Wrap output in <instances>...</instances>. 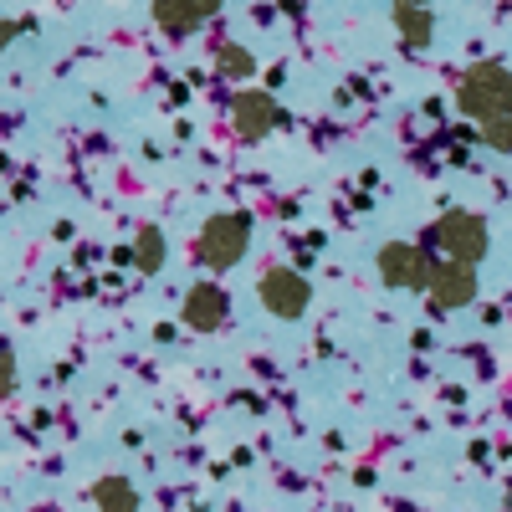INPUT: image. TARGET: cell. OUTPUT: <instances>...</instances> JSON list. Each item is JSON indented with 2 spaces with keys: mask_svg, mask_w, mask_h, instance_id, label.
Wrapping results in <instances>:
<instances>
[{
  "mask_svg": "<svg viewBox=\"0 0 512 512\" xmlns=\"http://www.w3.org/2000/svg\"><path fill=\"white\" fill-rule=\"evenodd\" d=\"M216 72L231 77V82H241V77L256 72V57L246 47H236V41H221V47H216Z\"/></svg>",
  "mask_w": 512,
  "mask_h": 512,
  "instance_id": "cell-13",
  "label": "cell"
},
{
  "mask_svg": "<svg viewBox=\"0 0 512 512\" xmlns=\"http://www.w3.org/2000/svg\"><path fill=\"white\" fill-rule=\"evenodd\" d=\"M400 6H425V0H400Z\"/></svg>",
  "mask_w": 512,
  "mask_h": 512,
  "instance_id": "cell-17",
  "label": "cell"
},
{
  "mask_svg": "<svg viewBox=\"0 0 512 512\" xmlns=\"http://www.w3.org/2000/svg\"><path fill=\"white\" fill-rule=\"evenodd\" d=\"M226 313H231V297H226V287H216V282H195V287L185 292V308H180L185 328H195V333H216V328L226 323Z\"/></svg>",
  "mask_w": 512,
  "mask_h": 512,
  "instance_id": "cell-7",
  "label": "cell"
},
{
  "mask_svg": "<svg viewBox=\"0 0 512 512\" xmlns=\"http://www.w3.org/2000/svg\"><path fill=\"white\" fill-rule=\"evenodd\" d=\"M262 308L272 313V318H303L308 313V297H313V287H308V277L303 272H292V267H272V272H262Z\"/></svg>",
  "mask_w": 512,
  "mask_h": 512,
  "instance_id": "cell-4",
  "label": "cell"
},
{
  "mask_svg": "<svg viewBox=\"0 0 512 512\" xmlns=\"http://www.w3.org/2000/svg\"><path fill=\"white\" fill-rule=\"evenodd\" d=\"M164 231L159 226H139V241H134V267L139 272H159L164 267Z\"/></svg>",
  "mask_w": 512,
  "mask_h": 512,
  "instance_id": "cell-12",
  "label": "cell"
},
{
  "mask_svg": "<svg viewBox=\"0 0 512 512\" xmlns=\"http://www.w3.org/2000/svg\"><path fill=\"white\" fill-rule=\"evenodd\" d=\"M456 108L466 118H477L482 128L497 123V118H512V72L502 62H482L461 77V88H456Z\"/></svg>",
  "mask_w": 512,
  "mask_h": 512,
  "instance_id": "cell-1",
  "label": "cell"
},
{
  "mask_svg": "<svg viewBox=\"0 0 512 512\" xmlns=\"http://www.w3.org/2000/svg\"><path fill=\"white\" fill-rule=\"evenodd\" d=\"M379 277L390 282V287H431L436 277V262L425 256V246H410V241H390L379 251Z\"/></svg>",
  "mask_w": 512,
  "mask_h": 512,
  "instance_id": "cell-5",
  "label": "cell"
},
{
  "mask_svg": "<svg viewBox=\"0 0 512 512\" xmlns=\"http://www.w3.org/2000/svg\"><path fill=\"white\" fill-rule=\"evenodd\" d=\"M477 297V267L466 262H441L431 277V313H456Z\"/></svg>",
  "mask_w": 512,
  "mask_h": 512,
  "instance_id": "cell-6",
  "label": "cell"
},
{
  "mask_svg": "<svg viewBox=\"0 0 512 512\" xmlns=\"http://www.w3.org/2000/svg\"><path fill=\"white\" fill-rule=\"evenodd\" d=\"M431 241L451 256V262L477 267L482 256H487V221L472 216V210H451V216H441V221L431 226Z\"/></svg>",
  "mask_w": 512,
  "mask_h": 512,
  "instance_id": "cell-3",
  "label": "cell"
},
{
  "mask_svg": "<svg viewBox=\"0 0 512 512\" xmlns=\"http://www.w3.org/2000/svg\"><path fill=\"white\" fill-rule=\"evenodd\" d=\"M190 6H195L200 16H216V11H221V0H190Z\"/></svg>",
  "mask_w": 512,
  "mask_h": 512,
  "instance_id": "cell-16",
  "label": "cell"
},
{
  "mask_svg": "<svg viewBox=\"0 0 512 512\" xmlns=\"http://www.w3.org/2000/svg\"><path fill=\"white\" fill-rule=\"evenodd\" d=\"M251 246V216L246 210H221V216H210L200 241H195V262L210 267V272H231Z\"/></svg>",
  "mask_w": 512,
  "mask_h": 512,
  "instance_id": "cell-2",
  "label": "cell"
},
{
  "mask_svg": "<svg viewBox=\"0 0 512 512\" xmlns=\"http://www.w3.org/2000/svg\"><path fill=\"white\" fill-rule=\"evenodd\" d=\"M154 21H159L169 36H185V31H195L205 16L190 6V0H154Z\"/></svg>",
  "mask_w": 512,
  "mask_h": 512,
  "instance_id": "cell-10",
  "label": "cell"
},
{
  "mask_svg": "<svg viewBox=\"0 0 512 512\" xmlns=\"http://www.w3.org/2000/svg\"><path fill=\"white\" fill-rule=\"evenodd\" d=\"M395 31H400V41H410V47H425L431 31H436V16L425 6H395Z\"/></svg>",
  "mask_w": 512,
  "mask_h": 512,
  "instance_id": "cell-11",
  "label": "cell"
},
{
  "mask_svg": "<svg viewBox=\"0 0 512 512\" xmlns=\"http://www.w3.org/2000/svg\"><path fill=\"white\" fill-rule=\"evenodd\" d=\"M482 144H487V149H497V154H512V118L487 123V128H482Z\"/></svg>",
  "mask_w": 512,
  "mask_h": 512,
  "instance_id": "cell-14",
  "label": "cell"
},
{
  "mask_svg": "<svg viewBox=\"0 0 512 512\" xmlns=\"http://www.w3.org/2000/svg\"><path fill=\"white\" fill-rule=\"evenodd\" d=\"M93 502H98V512H139V492H134V482H128V477L93 482Z\"/></svg>",
  "mask_w": 512,
  "mask_h": 512,
  "instance_id": "cell-9",
  "label": "cell"
},
{
  "mask_svg": "<svg viewBox=\"0 0 512 512\" xmlns=\"http://www.w3.org/2000/svg\"><path fill=\"white\" fill-rule=\"evenodd\" d=\"M231 118H236V134L241 139H267L272 128L282 123V113H277V103L267 93H236Z\"/></svg>",
  "mask_w": 512,
  "mask_h": 512,
  "instance_id": "cell-8",
  "label": "cell"
},
{
  "mask_svg": "<svg viewBox=\"0 0 512 512\" xmlns=\"http://www.w3.org/2000/svg\"><path fill=\"white\" fill-rule=\"evenodd\" d=\"M0 374H6L0 384H6V395H11V390H16V354H11V349H0Z\"/></svg>",
  "mask_w": 512,
  "mask_h": 512,
  "instance_id": "cell-15",
  "label": "cell"
}]
</instances>
